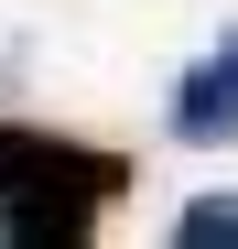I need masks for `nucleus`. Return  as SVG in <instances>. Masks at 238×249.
Listing matches in <instances>:
<instances>
[{
    "label": "nucleus",
    "mask_w": 238,
    "mask_h": 249,
    "mask_svg": "<svg viewBox=\"0 0 238 249\" xmlns=\"http://www.w3.org/2000/svg\"><path fill=\"white\" fill-rule=\"evenodd\" d=\"M108 195H130V162L54 141V130H0V238L11 249H76L98 238Z\"/></svg>",
    "instance_id": "1"
},
{
    "label": "nucleus",
    "mask_w": 238,
    "mask_h": 249,
    "mask_svg": "<svg viewBox=\"0 0 238 249\" xmlns=\"http://www.w3.org/2000/svg\"><path fill=\"white\" fill-rule=\"evenodd\" d=\"M173 141H195V152H206V141H238V22L173 76Z\"/></svg>",
    "instance_id": "2"
},
{
    "label": "nucleus",
    "mask_w": 238,
    "mask_h": 249,
    "mask_svg": "<svg viewBox=\"0 0 238 249\" xmlns=\"http://www.w3.org/2000/svg\"><path fill=\"white\" fill-rule=\"evenodd\" d=\"M173 238L184 249H238V195H195L184 217H173Z\"/></svg>",
    "instance_id": "3"
}]
</instances>
